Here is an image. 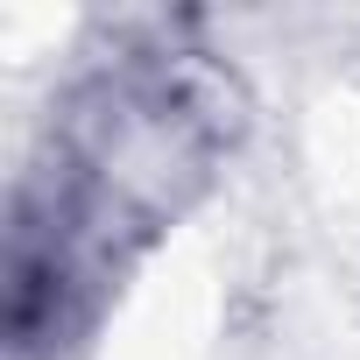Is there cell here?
Instances as JSON below:
<instances>
[{
	"label": "cell",
	"instance_id": "1",
	"mask_svg": "<svg viewBox=\"0 0 360 360\" xmlns=\"http://www.w3.org/2000/svg\"><path fill=\"white\" fill-rule=\"evenodd\" d=\"M240 113V85L191 15L106 29L8 198L15 360H64L99 332L134 262L212 191Z\"/></svg>",
	"mask_w": 360,
	"mask_h": 360
}]
</instances>
